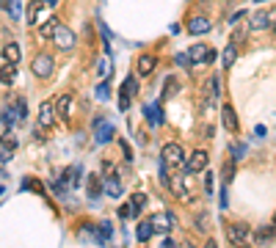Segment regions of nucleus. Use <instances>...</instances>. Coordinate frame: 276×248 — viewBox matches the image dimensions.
Returning <instances> with one entry per match:
<instances>
[{"instance_id": "4c0bfd02", "label": "nucleus", "mask_w": 276, "mask_h": 248, "mask_svg": "<svg viewBox=\"0 0 276 248\" xmlns=\"http://www.w3.org/2000/svg\"><path fill=\"white\" fill-rule=\"evenodd\" d=\"M17 116H19V119H25V116H28V108H25V100H17Z\"/></svg>"}, {"instance_id": "f03ea898", "label": "nucleus", "mask_w": 276, "mask_h": 248, "mask_svg": "<svg viewBox=\"0 0 276 248\" xmlns=\"http://www.w3.org/2000/svg\"><path fill=\"white\" fill-rule=\"evenodd\" d=\"M53 41H55V47L64 50V53H69V50H75V44H78V36H75L72 28H66V25H58L53 33Z\"/></svg>"}, {"instance_id": "72a5a7b5", "label": "nucleus", "mask_w": 276, "mask_h": 248, "mask_svg": "<svg viewBox=\"0 0 276 248\" xmlns=\"http://www.w3.org/2000/svg\"><path fill=\"white\" fill-rule=\"evenodd\" d=\"M246 30H249V25H246V28H238V30H235V33H232V44H240V41L246 39Z\"/></svg>"}, {"instance_id": "49530a36", "label": "nucleus", "mask_w": 276, "mask_h": 248, "mask_svg": "<svg viewBox=\"0 0 276 248\" xmlns=\"http://www.w3.org/2000/svg\"><path fill=\"white\" fill-rule=\"evenodd\" d=\"M274 226H276V215H274Z\"/></svg>"}, {"instance_id": "c756f323", "label": "nucleus", "mask_w": 276, "mask_h": 248, "mask_svg": "<svg viewBox=\"0 0 276 248\" xmlns=\"http://www.w3.org/2000/svg\"><path fill=\"white\" fill-rule=\"evenodd\" d=\"M125 94L127 97L138 94V80H136V77H127V80H125Z\"/></svg>"}, {"instance_id": "1a4fd4ad", "label": "nucleus", "mask_w": 276, "mask_h": 248, "mask_svg": "<svg viewBox=\"0 0 276 248\" xmlns=\"http://www.w3.org/2000/svg\"><path fill=\"white\" fill-rule=\"evenodd\" d=\"M163 182L168 185V190H171V193H174L177 199H182V201L188 199V185H185L188 179H180V177H166Z\"/></svg>"}, {"instance_id": "a878e982", "label": "nucleus", "mask_w": 276, "mask_h": 248, "mask_svg": "<svg viewBox=\"0 0 276 248\" xmlns=\"http://www.w3.org/2000/svg\"><path fill=\"white\" fill-rule=\"evenodd\" d=\"M0 6L6 8L14 19H19V0H0Z\"/></svg>"}, {"instance_id": "cd10ccee", "label": "nucleus", "mask_w": 276, "mask_h": 248, "mask_svg": "<svg viewBox=\"0 0 276 248\" xmlns=\"http://www.w3.org/2000/svg\"><path fill=\"white\" fill-rule=\"evenodd\" d=\"M97 75H100L102 80H105V77L111 75V58H108V55H102V61L97 64Z\"/></svg>"}, {"instance_id": "aec40b11", "label": "nucleus", "mask_w": 276, "mask_h": 248, "mask_svg": "<svg viewBox=\"0 0 276 248\" xmlns=\"http://www.w3.org/2000/svg\"><path fill=\"white\" fill-rule=\"evenodd\" d=\"M177 91H180V80H177L174 75L166 77V83H163V97H174Z\"/></svg>"}, {"instance_id": "2eb2a0df", "label": "nucleus", "mask_w": 276, "mask_h": 248, "mask_svg": "<svg viewBox=\"0 0 276 248\" xmlns=\"http://www.w3.org/2000/svg\"><path fill=\"white\" fill-rule=\"evenodd\" d=\"M268 28V11H254L249 17V30H265Z\"/></svg>"}, {"instance_id": "4468645a", "label": "nucleus", "mask_w": 276, "mask_h": 248, "mask_svg": "<svg viewBox=\"0 0 276 248\" xmlns=\"http://www.w3.org/2000/svg\"><path fill=\"white\" fill-rule=\"evenodd\" d=\"M102 190H105V193L111 196V199H122V182L116 177H105V185H102Z\"/></svg>"}, {"instance_id": "f8f14e48", "label": "nucleus", "mask_w": 276, "mask_h": 248, "mask_svg": "<svg viewBox=\"0 0 276 248\" xmlns=\"http://www.w3.org/2000/svg\"><path fill=\"white\" fill-rule=\"evenodd\" d=\"M221 122L229 132H238V113H235L232 105H224L221 108Z\"/></svg>"}, {"instance_id": "a211bd4d", "label": "nucleus", "mask_w": 276, "mask_h": 248, "mask_svg": "<svg viewBox=\"0 0 276 248\" xmlns=\"http://www.w3.org/2000/svg\"><path fill=\"white\" fill-rule=\"evenodd\" d=\"M58 25L61 22L55 17H47L42 25H39V36H42V39H53V33H55V28H58Z\"/></svg>"}, {"instance_id": "9b49d317", "label": "nucleus", "mask_w": 276, "mask_h": 248, "mask_svg": "<svg viewBox=\"0 0 276 248\" xmlns=\"http://www.w3.org/2000/svg\"><path fill=\"white\" fill-rule=\"evenodd\" d=\"M155 66H157V58L155 55H141V58H138V64H136V72L141 77H149L152 72H155Z\"/></svg>"}, {"instance_id": "e433bc0d", "label": "nucleus", "mask_w": 276, "mask_h": 248, "mask_svg": "<svg viewBox=\"0 0 276 248\" xmlns=\"http://www.w3.org/2000/svg\"><path fill=\"white\" fill-rule=\"evenodd\" d=\"M28 19H30V25H33V19H39V6L36 3H30L28 6Z\"/></svg>"}, {"instance_id": "79ce46f5", "label": "nucleus", "mask_w": 276, "mask_h": 248, "mask_svg": "<svg viewBox=\"0 0 276 248\" xmlns=\"http://www.w3.org/2000/svg\"><path fill=\"white\" fill-rule=\"evenodd\" d=\"M204 188H207V193H213V174H207V177H204Z\"/></svg>"}, {"instance_id": "4be33fe9", "label": "nucleus", "mask_w": 276, "mask_h": 248, "mask_svg": "<svg viewBox=\"0 0 276 248\" xmlns=\"http://www.w3.org/2000/svg\"><path fill=\"white\" fill-rule=\"evenodd\" d=\"M78 174H80L78 165H69V168H64V174H61V182H64V185H75V182H78V179H75Z\"/></svg>"}, {"instance_id": "b1692460", "label": "nucleus", "mask_w": 276, "mask_h": 248, "mask_svg": "<svg viewBox=\"0 0 276 248\" xmlns=\"http://www.w3.org/2000/svg\"><path fill=\"white\" fill-rule=\"evenodd\" d=\"M235 58H238V44H229V47L224 50V69H232Z\"/></svg>"}, {"instance_id": "a19ab883", "label": "nucleus", "mask_w": 276, "mask_h": 248, "mask_svg": "<svg viewBox=\"0 0 276 248\" xmlns=\"http://www.w3.org/2000/svg\"><path fill=\"white\" fill-rule=\"evenodd\" d=\"M97 97H100V100H108V86H100V89H97Z\"/></svg>"}, {"instance_id": "c03bdc74", "label": "nucleus", "mask_w": 276, "mask_h": 248, "mask_svg": "<svg viewBox=\"0 0 276 248\" xmlns=\"http://www.w3.org/2000/svg\"><path fill=\"white\" fill-rule=\"evenodd\" d=\"M235 160H240V157H243V154H246V146H235Z\"/></svg>"}, {"instance_id": "6e6552de", "label": "nucleus", "mask_w": 276, "mask_h": 248, "mask_svg": "<svg viewBox=\"0 0 276 248\" xmlns=\"http://www.w3.org/2000/svg\"><path fill=\"white\" fill-rule=\"evenodd\" d=\"M53 124H55V105L53 102H42V108H39V127L50 130Z\"/></svg>"}, {"instance_id": "7c9ffc66", "label": "nucleus", "mask_w": 276, "mask_h": 248, "mask_svg": "<svg viewBox=\"0 0 276 248\" xmlns=\"http://www.w3.org/2000/svg\"><path fill=\"white\" fill-rule=\"evenodd\" d=\"M17 111H8V108H6V111H3V124H6V127H14V124H17Z\"/></svg>"}, {"instance_id": "2f4dec72", "label": "nucleus", "mask_w": 276, "mask_h": 248, "mask_svg": "<svg viewBox=\"0 0 276 248\" xmlns=\"http://www.w3.org/2000/svg\"><path fill=\"white\" fill-rule=\"evenodd\" d=\"M207 94H210L213 100H216V97L221 94V83H218V77H213V80L207 83Z\"/></svg>"}, {"instance_id": "c85d7f7f", "label": "nucleus", "mask_w": 276, "mask_h": 248, "mask_svg": "<svg viewBox=\"0 0 276 248\" xmlns=\"http://www.w3.org/2000/svg\"><path fill=\"white\" fill-rule=\"evenodd\" d=\"M130 204H133V213L138 215V213H141V207H146V193H136Z\"/></svg>"}, {"instance_id": "423d86ee", "label": "nucleus", "mask_w": 276, "mask_h": 248, "mask_svg": "<svg viewBox=\"0 0 276 248\" xmlns=\"http://www.w3.org/2000/svg\"><path fill=\"white\" fill-rule=\"evenodd\" d=\"M182 168H185L188 174H202L204 168H207V152H204V149H196V152L182 163Z\"/></svg>"}, {"instance_id": "a18cd8bd", "label": "nucleus", "mask_w": 276, "mask_h": 248, "mask_svg": "<svg viewBox=\"0 0 276 248\" xmlns=\"http://www.w3.org/2000/svg\"><path fill=\"white\" fill-rule=\"evenodd\" d=\"M44 6H55V0H44Z\"/></svg>"}, {"instance_id": "5701e85b", "label": "nucleus", "mask_w": 276, "mask_h": 248, "mask_svg": "<svg viewBox=\"0 0 276 248\" xmlns=\"http://www.w3.org/2000/svg\"><path fill=\"white\" fill-rule=\"evenodd\" d=\"M86 190H89V199H97V196H100V190H102L100 177H94V174H91L89 182H86Z\"/></svg>"}, {"instance_id": "473e14b6", "label": "nucleus", "mask_w": 276, "mask_h": 248, "mask_svg": "<svg viewBox=\"0 0 276 248\" xmlns=\"http://www.w3.org/2000/svg\"><path fill=\"white\" fill-rule=\"evenodd\" d=\"M3 146L11 149V152H14V146H17V138H14V132H11V130L3 132Z\"/></svg>"}, {"instance_id": "393cba45", "label": "nucleus", "mask_w": 276, "mask_h": 248, "mask_svg": "<svg viewBox=\"0 0 276 248\" xmlns=\"http://www.w3.org/2000/svg\"><path fill=\"white\" fill-rule=\"evenodd\" d=\"M274 235H276V226H271V229H260V232H254V243H271L274 240Z\"/></svg>"}, {"instance_id": "58836bf2", "label": "nucleus", "mask_w": 276, "mask_h": 248, "mask_svg": "<svg viewBox=\"0 0 276 248\" xmlns=\"http://www.w3.org/2000/svg\"><path fill=\"white\" fill-rule=\"evenodd\" d=\"M196 229H202V232L207 229V215H204V213H202V215H199V218H196Z\"/></svg>"}, {"instance_id": "0eeeda50", "label": "nucleus", "mask_w": 276, "mask_h": 248, "mask_svg": "<svg viewBox=\"0 0 276 248\" xmlns=\"http://www.w3.org/2000/svg\"><path fill=\"white\" fill-rule=\"evenodd\" d=\"M152 229L155 232H163V235H168V232L174 229V213H155L149 218Z\"/></svg>"}, {"instance_id": "bb28decb", "label": "nucleus", "mask_w": 276, "mask_h": 248, "mask_svg": "<svg viewBox=\"0 0 276 248\" xmlns=\"http://www.w3.org/2000/svg\"><path fill=\"white\" fill-rule=\"evenodd\" d=\"M221 177H224V182H232V177H235V157H229L227 163H224Z\"/></svg>"}, {"instance_id": "f257e3e1", "label": "nucleus", "mask_w": 276, "mask_h": 248, "mask_svg": "<svg viewBox=\"0 0 276 248\" xmlns=\"http://www.w3.org/2000/svg\"><path fill=\"white\" fill-rule=\"evenodd\" d=\"M53 69H55V61L50 53H39L36 58L30 61V72L36 77H42V80H47V77L53 75Z\"/></svg>"}, {"instance_id": "20e7f679", "label": "nucleus", "mask_w": 276, "mask_h": 248, "mask_svg": "<svg viewBox=\"0 0 276 248\" xmlns=\"http://www.w3.org/2000/svg\"><path fill=\"white\" fill-rule=\"evenodd\" d=\"M160 157H163V163L171 165V168H180V165L185 163V152H182L180 143H166L163 152H160Z\"/></svg>"}, {"instance_id": "ea45409f", "label": "nucleus", "mask_w": 276, "mask_h": 248, "mask_svg": "<svg viewBox=\"0 0 276 248\" xmlns=\"http://www.w3.org/2000/svg\"><path fill=\"white\" fill-rule=\"evenodd\" d=\"M119 108H122V111L130 108V97H127V94H119Z\"/></svg>"}, {"instance_id": "ddd939ff", "label": "nucleus", "mask_w": 276, "mask_h": 248, "mask_svg": "<svg viewBox=\"0 0 276 248\" xmlns=\"http://www.w3.org/2000/svg\"><path fill=\"white\" fill-rule=\"evenodd\" d=\"M188 33H193V36L210 33V19L207 17H193L191 22H188Z\"/></svg>"}, {"instance_id": "412c9836", "label": "nucleus", "mask_w": 276, "mask_h": 248, "mask_svg": "<svg viewBox=\"0 0 276 248\" xmlns=\"http://www.w3.org/2000/svg\"><path fill=\"white\" fill-rule=\"evenodd\" d=\"M114 135H116V130L111 127V124H105V122H102V130L97 127V141H100V143H108Z\"/></svg>"}, {"instance_id": "f3484780", "label": "nucleus", "mask_w": 276, "mask_h": 248, "mask_svg": "<svg viewBox=\"0 0 276 248\" xmlns=\"http://www.w3.org/2000/svg\"><path fill=\"white\" fill-rule=\"evenodd\" d=\"M17 80V64H3L0 66V83L3 86H11Z\"/></svg>"}, {"instance_id": "c9c22d12", "label": "nucleus", "mask_w": 276, "mask_h": 248, "mask_svg": "<svg viewBox=\"0 0 276 248\" xmlns=\"http://www.w3.org/2000/svg\"><path fill=\"white\" fill-rule=\"evenodd\" d=\"M133 215H136L133 213V204H122L119 207V218H133Z\"/></svg>"}, {"instance_id": "39448f33", "label": "nucleus", "mask_w": 276, "mask_h": 248, "mask_svg": "<svg viewBox=\"0 0 276 248\" xmlns=\"http://www.w3.org/2000/svg\"><path fill=\"white\" fill-rule=\"evenodd\" d=\"M227 237L232 246H243L246 240H252V229H249V224H243V221H238V224H232L227 229Z\"/></svg>"}, {"instance_id": "f704fd0d", "label": "nucleus", "mask_w": 276, "mask_h": 248, "mask_svg": "<svg viewBox=\"0 0 276 248\" xmlns=\"http://www.w3.org/2000/svg\"><path fill=\"white\" fill-rule=\"evenodd\" d=\"M146 116H149V122H152V124H160V108H157V105H152Z\"/></svg>"}, {"instance_id": "dca6fc26", "label": "nucleus", "mask_w": 276, "mask_h": 248, "mask_svg": "<svg viewBox=\"0 0 276 248\" xmlns=\"http://www.w3.org/2000/svg\"><path fill=\"white\" fill-rule=\"evenodd\" d=\"M19 58H22V50H19L17 41H11V44L3 47V61H6V64H17Z\"/></svg>"}, {"instance_id": "6ab92c4d", "label": "nucleus", "mask_w": 276, "mask_h": 248, "mask_svg": "<svg viewBox=\"0 0 276 248\" xmlns=\"http://www.w3.org/2000/svg\"><path fill=\"white\" fill-rule=\"evenodd\" d=\"M152 235H155V229H152V224H149V221H141V224H138V229H136V237H138V240H141V243H146Z\"/></svg>"}, {"instance_id": "37998d69", "label": "nucleus", "mask_w": 276, "mask_h": 248, "mask_svg": "<svg viewBox=\"0 0 276 248\" xmlns=\"http://www.w3.org/2000/svg\"><path fill=\"white\" fill-rule=\"evenodd\" d=\"M268 28L276 30V11H268Z\"/></svg>"}, {"instance_id": "7ed1b4c3", "label": "nucleus", "mask_w": 276, "mask_h": 248, "mask_svg": "<svg viewBox=\"0 0 276 248\" xmlns=\"http://www.w3.org/2000/svg\"><path fill=\"white\" fill-rule=\"evenodd\" d=\"M216 61V50L207 44H193L188 50V64H213Z\"/></svg>"}, {"instance_id": "9d476101", "label": "nucleus", "mask_w": 276, "mask_h": 248, "mask_svg": "<svg viewBox=\"0 0 276 248\" xmlns=\"http://www.w3.org/2000/svg\"><path fill=\"white\" fill-rule=\"evenodd\" d=\"M55 111H58L64 119H69L75 113V97L72 94H61L58 100H55Z\"/></svg>"}]
</instances>
